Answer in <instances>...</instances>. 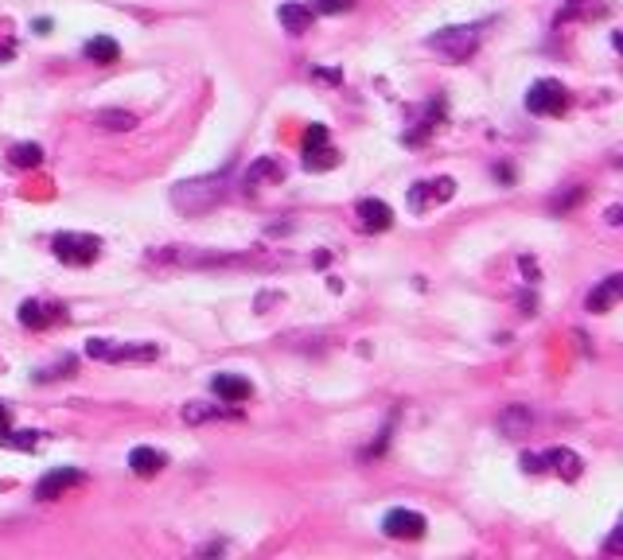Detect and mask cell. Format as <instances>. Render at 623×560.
<instances>
[{
    "mask_svg": "<svg viewBox=\"0 0 623 560\" xmlns=\"http://www.w3.org/2000/svg\"><path fill=\"white\" fill-rule=\"evenodd\" d=\"M226 179H230V172L184 179L180 187H172V203H176V210H187V214H199V210L215 207L222 195H226Z\"/></svg>",
    "mask_w": 623,
    "mask_h": 560,
    "instance_id": "1",
    "label": "cell"
},
{
    "mask_svg": "<svg viewBox=\"0 0 623 560\" xmlns=\"http://www.w3.org/2000/svg\"><path fill=\"white\" fill-rule=\"evenodd\" d=\"M425 47H433L448 63H464L468 55H476L479 47V28H444V32L429 35Z\"/></svg>",
    "mask_w": 623,
    "mask_h": 560,
    "instance_id": "2",
    "label": "cell"
},
{
    "mask_svg": "<svg viewBox=\"0 0 623 560\" xmlns=\"http://www.w3.org/2000/svg\"><path fill=\"white\" fill-rule=\"evenodd\" d=\"M526 109L538 113V117H561L569 109V90L557 82V78H538L530 90H526Z\"/></svg>",
    "mask_w": 623,
    "mask_h": 560,
    "instance_id": "3",
    "label": "cell"
},
{
    "mask_svg": "<svg viewBox=\"0 0 623 560\" xmlns=\"http://www.w3.org/2000/svg\"><path fill=\"white\" fill-rule=\"evenodd\" d=\"M86 354L98 362H152L160 347L156 343H113V339H90Z\"/></svg>",
    "mask_w": 623,
    "mask_h": 560,
    "instance_id": "4",
    "label": "cell"
},
{
    "mask_svg": "<svg viewBox=\"0 0 623 560\" xmlns=\"http://www.w3.org/2000/svg\"><path fill=\"white\" fill-rule=\"evenodd\" d=\"M51 249H55V257L63 261V265H94L98 261V253H102V242L94 238V234H55L51 238Z\"/></svg>",
    "mask_w": 623,
    "mask_h": 560,
    "instance_id": "5",
    "label": "cell"
},
{
    "mask_svg": "<svg viewBox=\"0 0 623 560\" xmlns=\"http://www.w3.org/2000/svg\"><path fill=\"white\" fill-rule=\"evenodd\" d=\"M382 529H386V537H394V541H417V537H425L429 522H425V514L398 506V510H390V514L382 518Z\"/></svg>",
    "mask_w": 623,
    "mask_h": 560,
    "instance_id": "6",
    "label": "cell"
},
{
    "mask_svg": "<svg viewBox=\"0 0 623 560\" xmlns=\"http://www.w3.org/2000/svg\"><path fill=\"white\" fill-rule=\"evenodd\" d=\"M82 483H86V475L78 467H55V471H47L36 483V498L39 502H55V498H63L67 490L82 487Z\"/></svg>",
    "mask_w": 623,
    "mask_h": 560,
    "instance_id": "7",
    "label": "cell"
},
{
    "mask_svg": "<svg viewBox=\"0 0 623 560\" xmlns=\"http://www.w3.org/2000/svg\"><path fill=\"white\" fill-rule=\"evenodd\" d=\"M67 319V308L63 304H43V300H24L20 304V323L32 327V331H43L51 323H63Z\"/></svg>",
    "mask_w": 623,
    "mask_h": 560,
    "instance_id": "8",
    "label": "cell"
},
{
    "mask_svg": "<svg viewBox=\"0 0 623 560\" xmlns=\"http://www.w3.org/2000/svg\"><path fill=\"white\" fill-rule=\"evenodd\" d=\"M355 214H359V226H363L367 234H382V230L394 226V210L386 207L382 199H359Z\"/></svg>",
    "mask_w": 623,
    "mask_h": 560,
    "instance_id": "9",
    "label": "cell"
},
{
    "mask_svg": "<svg viewBox=\"0 0 623 560\" xmlns=\"http://www.w3.org/2000/svg\"><path fill=\"white\" fill-rule=\"evenodd\" d=\"M620 296H623V277L620 273H612V277L600 280V288H592V292H588V312H596V315L612 312Z\"/></svg>",
    "mask_w": 623,
    "mask_h": 560,
    "instance_id": "10",
    "label": "cell"
},
{
    "mask_svg": "<svg viewBox=\"0 0 623 560\" xmlns=\"http://www.w3.org/2000/svg\"><path fill=\"white\" fill-rule=\"evenodd\" d=\"M542 467H550V471H557L561 479H581V471H585V459L577 452H569V448H550V452L542 455Z\"/></svg>",
    "mask_w": 623,
    "mask_h": 560,
    "instance_id": "11",
    "label": "cell"
},
{
    "mask_svg": "<svg viewBox=\"0 0 623 560\" xmlns=\"http://www.w3.org/2000/svg\"><path fill=\"white\" fill-rule=\"evenodd\" d=\"M211 389L219 393L226 405H242V401L254 397V385L246 382V378H238V374H215V378H211Z\"/></svg>",
    "mask_w": 623,
    "mask_h": 560,
    "instance_id": "12",
    "label": "cell"
},
{
    "mask_svg": "<svg viewBox=\"0 0 623 560\" xmlns=\"http://www.w3.org/2000/svg\"><path fill=\"white\" fill-rule=\"evenodd\" d=\"M82 55L90 63H98V67H113L121 59V47H117V39H110V35H94V39H86Z\"/></svg>",
    "mask_w": 623,
    "mask_h": 560,
    "instance_id": "13",
    "label": "cell"
},
{
    "mask_svg": "<svg viewBox=\"0 0 623 560\" xmlns=\"http://www.w3.org/2000/svg\"><path fill=\"white\" fill-rule=\"evenodd\" d=\"M164 463H168V455L156 452V448H145V444L129 452V467H133V475H141V479H152Z\"/></svg>",
    "mask_w": 623,
    "mask_h": 560,
    "instance_id": "14",
    "label": "cell"
},
{
    "mask_svg": "<svg viewBox=\"0 0 623 560\" xmlns=\"http://www.w3.org/2000/svg\"><path fill=\"white\" fill-rule=\"evenodd\" d=\"M339 164V152L331 148L328 140H320V144H304V168L308 172H328Z\"/></svg>",
    "mask_w": 623,
    "mask_h": 560,
    "instance_id": "15",
    "label": "cell"
},
{
    "mask_svg": "<svg viewBox=\"0 0 623 560\" xmlns=\"http://www.w3.org/2000/svg\"><path fill=\"white\" fill-rule=\"evenodd\" d=\"M215 417H242V409L207 405V401H191V405H184V420H187V424H203V420H215Z\"/></svg>",
    "mask_w": 623,
    "mask_h": 560,
    "instance_id": "16",
    "label": "cell"
},
{
    "mask_svg": "<svg viewBox=\"0 0 623 560\" xmlns=\"http://www.w3.org/2000/svg\"><path fill=\"white\" fill-rule=\"evenodd\" d=\"M277 16H281V24H285L289 32L300 35V32H308V28H312V16H316V12H312L308 4H281V12H277Z\"/></svg>",
    "mask_w": 623,
    "mask_h": 560,
    "instance_id": "17",
    "label": "cell"
},
{
    "mask_svg": "<svg viewBox=\"0 0 623 560\" xmlns=\"http://www.w3.org/2000/svg\"><path fill=\"white\" fill-rule=\"evenodd\" d=\"M8 164H12V168H39V164H43V148H39V144H12Z\"/></svg>",
    "mask_w": 623,
    "mask_h": 560,
    "instance_id": "18",
    "label": "cell"
},
{
    "mask_svg": "<svg viewBox=\"0 0 623 560\" xmlns=\"http://www.w3.org/2000/svg\"><path fill=\"white\" fill-rule=\"evenodd\" d=\"M257 179H277V183H281V179H285V168H281L277 160H269V156H261V160H257L254 168L246 172V187H254Z\"/></svg>",
    "mask_w": 623,
    "mask_h": 560,
    "instance_id": "19",
    "label": "cell"
},
{
    "mask_svg": "<svg viewBox=\"0 0 623 560\" xmlns=\"http://www.w3.org/2000/svg\"><path fill=\"white\" fill-rule=\"evenodd\" d=\"M94 121H98V125H106V129H133V125H137V117H133V113H125V109H98V113H94Z\"/></svg>",
    "mask_w": 623,
    "mask_h": 560,
    "instance_id": "20",
    "label": "cell"
},
{
    "mask_svg": "<svg viewBox=\"0 0 623 560\" xmlns=\"http://www.w3.org/2000/svg\"><path fill=\"white\" fill-rule=\"evenodd\" d=\"M0 444H4V448H20V452H32L39 444V432H12V428H8V432L0 436Z\"/></svg>",
    "mask_w": 623,
    "mask_h": 560,
    "instance_id": "21",
    "label": "cell"
},
{
    "mask_svg": "<svg viewBox=\"0 0 623 560\" xmlns=\"http://www.w3.org/2000/svg\"><path fill=\"white\" fill-rule=\"evenodd\" d=\"M429 203H433V191H429V183H413V187H409V210H417V214H421V210L429 207Z\"/></svg>",
    "mask_w": 623,
    "mask_h": 560,
    "instance_id": "22",
    "label": "cell"
},
{
    "mask_svg": "<svg viewBox=\"0 0 623 560\" xmlns=\"http://www.w3.org/2000/svg\"><path fill=\"white\" fill-rule=\"evenodd\" d=\"M499 424H503V432H511V436H518V432H522V428L530 424V413H526V409H511V413H507V417L499 420Z\"/></svg>",
    "mask_w": 623,
    "mask_h": 560,
    "instance_id": "23",
    "label": "cell"
},
{
    "mask_svg": "<svg viewBox=\"0 0 623 560\" xmlns=\"http://www.w3.org/2000/svg\"><path fill=\"white\" fill-rule=\"evenodd\" d=\"M312 12H351L355 0H308Z\"/></svg>",
    "mask_w": 623,
    "mask_h": 560,
    "instance_id": "24",
    "label": "cell"
},
{
    "mask_svg": "<svg viewBox=\"0 0 623 560\" xmlns=\"http://www.w3.org/2000/svg\"><path fill=\"white\" fill-rule=\"evenodd\" d=\"M74 366H78V362H74L71 354H67V358L59 362V366H51V370H43V374H39V382H51V378H71V374H74Z\"/></svg>",
    "mask_w": 623,
    "mask_h": 560,
    "instance_id": "25",
    "label": "cell"
},
{
    "mask_svg": "<svg viewBox=\"0 0 623 560\" xmlns=\"http://www.w3.org/2000/svg\"><path fill=\"white\" fill-rule=\"evenodd\" d=\"M581 195H585V191H581V187H573V191H569L565 199L557 195V199H553V203H550V210H561V214H565V210H569V207H577V203H581Z\"/></svg>",
    "mask_w": 623,
    "mask_h": 560,
    "instance_id": "26",
    "label": "cell"
},
{
    "mask_svg": "<svg viewBox=\"0 0 623 560\" xmlns=\"http://www.w3.org/2000/svg\"><path fill=\"white\" fill-rule=\"evenodd\" d=\"M522 471H526V475H538V471H546V467H542V455H522Z\"/></svg>",
    "mask_w": 623,
    "mask_h": 560,
    "instance_id": "27",
    "label": "cell"
},
{
    "mask_svg": "<svg viewBox=\"0 0 623 560\" xmlns=\"http://www.w3.org/2000/svg\"><path fill=\"white\" fill-rule=\"evenodd\" d=\"M320 140H328V125H308V133H304V144H320Z\"/></svg>",
    "mask_w": 623,
    "mask_h": 560,
    "instance_id": "28",
    "label": "cell"
},
{
    "mask_svg": "<svg viewBox=\"0 0 623 560\" xmlns=\"http://www.w3.org/2000/svg\"><path fill=\"white\" fill-rule=\"evenodd\" d=\"M8 428H12V417H8V409H4V405H0V436H4V432H8Z\"/></svg>",
    "mask_w": 623,
    "mask_h": 560,
    "instance_id": "29",
    "label": "cell"
},
{
    "mask_svg": "<svg viewBox=\"0 0 623 560\" xmlns=\"http://www.w3.org/2000/svg\"><path fill=\"white\" fill-rule=\"evenodd\" d=\"M12 55H16V47H12V43H4V47H0V59H12Z\"/></svg>",
    "mask_w": 623,
    "mask_h": 560,
    "instance_id": "30",
    "label": "cell"
}]
</instances>
